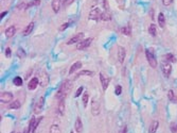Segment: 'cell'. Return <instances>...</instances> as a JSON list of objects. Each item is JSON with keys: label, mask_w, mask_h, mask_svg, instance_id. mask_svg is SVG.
I'll return each instance as SVG.
<instances>
[{"label": "cell", "mask_w": 177, "mask_h": 133, "mask_svg": "<svg viewBox=\"0 0 177 133\" xmlns=\"http://www.w3.org/2000/svg\"><path fill=\"white\" fill-rule=\"evenodd\" d=\"M72 89V83L70 80H65L63 83H62L61 87L58 89L57 93H56L55 97L58 100H65V98L67 97V95L71 91Z\"/></svg>", "instance_id": "6da1fadb"}, {"label": "cell", "mask_w": 177, "mask_h": 133, "mask_svg": "<svg viewBox=\"0 0 177 133\" xmlns=\"http://www.w3.org/2000/svg\"><path fill=\"white\" fill-rule=\"evenodd\" d=\"M145 56H147V62L151 65V67L156 68V66H157V60H156V56L155 53H154V49L153 48H149V49L145 50Z\"/></svg>", "instance_id": "7a4b0ae2"}, {"label": "cell", "mask_w": 177, "mask_h": 133, "mask_svg": "<svg viewBox=\"0 0 177 133\" xmlns=\"http://www.w3.org/2000/svg\"><path fill=\"white\" fill-rule=\"evenodd\" d=\"M103 11H101L100 8H93L89 13V18L92 20H100L102 19Z\"/></svg>", "instance_id": "3957f363"}, {"label": "cell", "mask_w": 177, "mask_h": 133, "mask_svg": "<svg viewBox=\"0 0 177 133\" xmlns=\"http://www.w3.org/2000/svg\"><path fill=\"white\" fill-rule=\"evenodd\" d=\"M161 70H162L163 75L166 76V78L169 77V76L171 75V72H172L171 63H169V62H166V61H163L162 63H161Z\"/></svg>", "instance_id": "277c9868"}, {"label": "cell", "mask_w": 177, "mask_h": 133, "mask_svg": "<svg viewBox=\"0 0 177 133\" xmlns=\"http://www.w3.org/2000/svg\"><path fill=\"white\" fill-rule=\"evenodd\" d=\"M91 42H92V39H91V37H88V39H82L81 42H79L78 44H76V49H78V50H83V49H85V48H87V47H89V46H90Z\"/></svg>", "instance_id": "5b68a950"}, {"label": "cell", "mask_w": 177, "mask_h": 133, "mask_svg": "<svg viewBox=\"0 0 177 133\" xmlns=\"http://www.w3.org/2000/svg\"><path fill=\"white\" fill-rule=\"evenodd\" d=\"M13 100V94L10 93V92H3L1 93V96H0V101L3 103H8L11 102Z\"/></svg>", "instance_id": "8992f818"}, {"label": "cell", "mask_w": 177, "mask_h": 133, "mask_svg": "<svg viewBox=\"0 0 177 133\" xmlns=\"http://www.w3.org/2000/svg\"><path fill=\"white\" fill-rule=\"evenodd\" d=\"M44 104H45V98L40 97L38 99V101L36 102L35 107H34V114H40L44 109Z\"/></svg>", "instance_id": "52a82bcc"}, {"label": "cell", "mask_w": 177, "mask_h": 133, "mask_svg": "<svg viewBox=\"0 0 177 133\" xmlns=\"http://www.w3.org/2000/svg\"><path fill=\"white\" fill-rule=\"evenodd\" d=\"M100 111H101V109H100L99 101L96 99H92L91 100V114L93 116H97V115L100 114Z\"/></svg>", "instance_id": "ba28073f"}, {"label": "cell", "mask_w": 177, "mask_h": 133, "mask_svg": "<svg viewBox=\"0 0 177 133\" xmlns=\"http://www.w3.org/2000/svg\"><path fill=\"white\" fill-rule=\"evenodd\" d=\"M83 39H84V33L81 32V33H78V34H75L74 36H72L71 39L67 42V45H72V44H75V43H79Z\"/></svg>", "instance_id": "9c48e42d"}, {"label": "cell", "mask_w": 177, "mask_h": 133, "mask_svg": "<svg viewBox=\"0 0 177 133\" xmlns=\"http://www.w3.org/2000/svg\"><path fill=\"white\" fill-rule=\"evenodd\" d=\"M100 80H101V84H102V89L105 91L106 89L108 87V85H109V81H110V79L108 77H106L104 74H100Z\"/></svg>", "instance_id": "30bf717a"}, {"label": "cell", "mask_w": 177, "mask_h": 133, "mask_svg": "<svg viewBox=\"0 0 177 133\" xmlns=\"http://www.w3.org/2000/svg\"><path fill=\"white\" fill-rule=\"evenodd\" d=\"M125 54H126V51H125L124 47H119L118 48V61L119 63H123L125 60Z\"/></svg>", "instance_id": "8fae6325"}, {"label": "cell", "mask_w": 177, "mask_h": 133, "mask_svg": "<svg viewBox=\"0 0 177 133\" xmlns=\"http://www.w3.org/2000/svg\"><path fill=\"white\" fill-rule=\"evenodd\" d=\"M51 6H52V10L54 13H58L62 6V0H52Z\"/></svg>", "instance_id": "7c38bea8"}, {"label": "cell", "mask_w": 177, "mask_h": 133, "mask_svg": "<svg viewBox=\"0 0 177 133\" xmlns=\"http://www.w3.org/2000/svg\"><path fill=\"white\" fill-rule=\"evenodd\" d=\"M38 83H39V81H38V79H37V78H36V77L32 78V79L30 80V82L28 83V89H31V91H33V89H35L36 87H37Z\"/></svg>", "instance_id": "4fadbf2b"}, {"label": "cell", "mask_w": 177, "mask_h": 133, "mask_svg": "<svg viewBox=\"0 0 177 133\" xmlns=\"http://www.w3.org/2000/svg\"><path fill=\"white\" fill-rule=\"evenodd\" d=\"M74 129L78 133H81L82 131H83V122H82V119H81V117H78V118H76V120H75Z\"/></svg>", "instance_id": "5bb4252c"}, {"label": "cell", "mask_w": 177, "mask_h": 133, "mask_svg": "<svg viewBox=\"0 0 177 133\" xmlns=\"http://www.w3.org/2000/svg\"><path fill=\"white\" fill-rule=\"evenodd\" d=\"M15 32H16V28H15L14 26H11V27H8L6 30V36L8 39H11V37L14 36Z\"/></svg>", "instance_id": "9a60e30c"}, {"label": "cell", "mask_w": 177, "mask_h": 133, "mask_svg": "<svg viewBox=\"0 0 177 133\" xmlns=\"http://www.w3.org/2000/svg\"><path fill=\"white\" fill-rule=\"evenodd\" d=\"M57 114L58 115H63V114L65 113V102H64V100H59V102H58L57 104Z\"/></svg>", "instance_id": "2e32d148"}, {"label": "cell", "mask_w": 177, "mask_h": 133, "mask_svg": "<svg viewBox=\"0 0 177 133\" xmlns=\"http://www.w3.org/2000/svg\"><path fill=\"white\" fill-rule=\"evenodd\" d=\"M158 127H159V122H158L157 120L153 122L149 128V133H156L158 130Z\"/></svg>", "instance_id": "e0dca14e"}, {"label": "cell", "mask_w": 177, "mask_h": 133, "mask_svg": "<svg viewBox=\"0 0 177 133\" xmlns=\"http://www.w3.org/2000/svg\"><path fill=\"white\" fill-rule=\"evenodd\" d=\"M82 67V63L81 62H75L73 65H72L71 67H70V69H69V75H72L73 72H75L76 70H79Z\"/></svg>", "instance_id": "ac0fdd59"}, {"label": "cell", "mask_w": 177, "mask_h": 133, "mask_svg": "<svg viewBox=\"0 0 177 133\" xmlns=\"http://www.w3.org/2000/svg\"><path fill=\"white\" fill-rule=\"evenodd\" d=\"M33 29H34V22L32 21V22H30V24H29V25L25 27V30H23V35H25V36L30 35L31 32L33 31Z\"/></svg>", "instance_id": "d6986e66"}, {"label": "cell", "mask_w": 177, "mask_h": 133, "mask_svg": "<svg viewBox=\"0 0 177 133\" xmlns=\"http://www.w3.org/2000/svg\"><path fill=\"white\" fill-rule=\"evenodd\" d=\"M158 24H159L160 28H163L166 25V17H164L163 13H159V15H158Z\"/></svg>", "instance_id": "ffe728a7"}, {"label": "cell", "mask_w": 177, "mask_h": 133, "mask_svg": "<svg viewBox=\"0 0 177 133\" xmlns=\"http://www.w3.org/2000/svg\"><path fill=\"white\" fill-rule=\"evenodd\" d=\"M35 122H36V119L34 118V117H33V118H31L30 124H29V127H28V130H27V132H25V133H33Z\"/></svg>", "instance_id": "44dd1931"}, {"label": "cell", "mask_w": 177, "mask_h": 133, "mask_svg": "<svg viewBox=\"0 0 177 133\" xmlns=\"http://www.w3.org/2000/svg\"><path fill=\"white\" fill-rule=\"evenodd\" d=\"M121 32L124 35H130L132 34V29H130V26H124V27H122L121 28Z\"/></svg>", "instance_id": "7402d4cb"}, {"label": "cell", "mask_w": 177, "mask_h": 133, "mask_svg": "<svg viewBox=\"0 0 177 133\" xmlns=\"http://www.w3.org/2000/svg\"><path fill=\"white\" fill-rule=\"evenodd\" d=\"M20 105H21V103H20L19 100H14V101L11 102V104H10V109H11V110H17V109L20 108Z\"/></svg>", "instance_id": "603a6c76"}, {"label": "cell", "mask_w": 177, "mask_h": 133, "mask_svg": "<svg viewBox=\"0 0 177 133\" xmlns=\"http://www.w3.org/2000/svg\"><path fill=\"white\" fill-rule=\"evenodd\" d=\"M168 97H169L170 101H172V102H177V98L175 96V93L172 89H170L169 93H168Z\"/></svg>", "instance_id": "cb8c5ba5"}, {"label": "cell", "mask_w": 177, "mask_h": 133, "mask_svg": "<svg viewBox=\"0 0 177 133\" xmlns=\"http://www.w3.org/2000/svg\"><path fill=\"white\" fill-rule=\"evenodd\" d=\"M110 19H111V14L109 13V11H104V12H103L102 19H101V20L107 21V20H110Z\"/></svg>", "instance_id": "d4e9b609"}, {"label": "cell", "mask_w": 177, "mask_h": 133, "mask_svg": "<svg viewBox=\"0 0 177 133\" xmlns=\"http://www.w3.org/2000/svg\"><path fill=\"white\" fill-rule=\"evenodd\" d=\"M149 34H151V35H152V36H155L156 34H157V28H156V25H154V24H152V25L149 26Z\"/></svg>", "instance_id": "484cf974"}, {"label": "cell", "mask_w": 177, "mask_h": 133, "mask_svg": "<svg viewBox=\"0 0 177 133\" xmlns=\"http://www.w3.org/2000/svg\"><path fill=\"white\" fill-rule=\"evenodd\" d=\"M49 133H62V132H61V129H59V127H58L57 125H52L50 127Z\"/></svg>", "instance_id": "4316f807"}, {"label": "cell", "mask_w": 177, "mask_h": 133, "mask_svg": "<svg viewBox=\"0 0 177 133\" xmlns=\"http://www.w3.org/2000/svg\"><path fill=\"white\" fill-rule=\"evenodd\" d=\"M39 4H40V0H32V1H30L29 3L25 4V9H28L33 6H39Z\"/></svg>", "instance_id": "83f0119b"}, {"label": "cell", "mask_w": 177, "mask_h": 133, "mask_svg": "<svg viewBox=\"0 0 177 133\" xmlns=\"http://www.w3.org/2000/svg\"><path fill=\"white\" fill-rule=\"evenodd\" d=\"M164 61L171 63V62H175L176 60H175V56H173L172 53H168V54H166V56H164Z\"/></svg>", "instance_id": "f1b7e54d"}, {"label": "cell", "mask_w": 177, "mask_h": 133, "mask_svg": "<svg viewBox=\"0 0 177 133\" xmlns=\"http://www.w3.org/2000/svg\"><path fill=\"white\" fill-rule=\"evenodd\" d=\"M13 83H14L16 86H21L22 83H23V80H22L20 77H16V78H14V80H13Z\"/></svg>", "instance_id": "f546056e"}, {"label": "cell", "mask_w": 177, "mask_h": 133, "mask_svg": "<svg viewBox=\"0 0 177 133\" xmlns=\"http://www.w3.org/2000/svg\"><path fill=\"white\" fill-rule=\"evenodd\" d=\"M85 75H87V76H90V77H91V76L93 75V72H90V70H81V72L78 74V76H79V77H80V76H85Z\"/></svg>", "instance_id": "4dcf8cb0"}, {"label": "cell", "mask_w": 177, "mask_h": 133, "mask_svg": "<svg viewBox=\"0 0 177 133\" xmlns=\"http://www.w3.org/2000/svg\"><path fill=\"white\" fill-rule=\"evenodd\" d=\"M17 56H19V59H23L25 56V50L22 49V48H19V49H18V51H17Z\"/></svg>", "instance_id": "1f68e13d"}, {"label": "cell", "mask_w": 177, "mask_h": 133, "mask_svg": "<svg viewBox=\"0 0 177 133\" xmlns=\"http://www.w3.org/2000/svg\"><path fill=\"white\" fill-rule=\"evenodd\" d=\"M88 99H89V95L87 94V93H84L83 95V104L84 107H87V102H88Z\"/></svg>", "instance_id": "d6a6232c"}, {"label": "cell", "mask_w": 177, "mask_h": 133, "mask_svg": "<svg viewBox=\"0 0 177 133\" xmlns=\"http://www.w3.org/2000/svg\"><path fill=\"white\" fill-rule=\"evenodd\" d=\"M115 93H116L117 96H119V95H121V93H122V87H121V85H117V86H116V89H115Z\"/></svg>", "instance_id": "836d02e7"}, {"label": "cell", "mask_w": 177, "mask_h": 133, "mask_svg": "<svg viewBox=\"0 0 177 133\" xmlns=\"http://www.w3.org/2000/svg\"><path fill=\"white\" fill-rule=\"evenodd\" d=\"M171 131L173 133H177V124H176V122H173V124H171Z\"/></svg>", "instance_id": "e575fe53"}, {"label": "cell", "mask_w": 177, "mask_h": 133, "mask_svg": "<svg viewBox=\"0 0 177 133\" xmlns=\"http://www.w3.org/2000/svg\"><path fill=\"white\" fill-rule=\"evenodd\" d=\"M83 91H84V87H83V86H80V87H79V89L76 91V93H75L74 96H75V97H79V96H80V95L83 93Z\"/></svg>", "instance_id": "d590c367"}, {"label": "cell", "mask_w": 177, "mask_h": 133, "mask_svg": "<svg viewBox=\"0 0 177 133\" xmlns=\"http://www.w3.org/2000/svg\"><path fill=\"white\" fill-rule=\"evenodd\" d=\"M11 54H12L11 48H6V58H10V56H11Z\"/></svg>", "instance_id": "8d00e7d4"}, {"label": "cell", "mask_w": 177, "mask_h": 133, "mask_svg": "<svg viewBox=\"0 0 177 133\" xmlns=\"http://www.w3.org/2000/svg\"><path fill=\"white\" fill-rule=\"evenodd\" d=\"M69 25H70L69 22H66V24H64V26H63V27H61V28H59V30H61V31H64L65 29H67L68 27H69Z\"/></svg>", "instance_id": "74e56055"}, {"label": "cell", "mask_w": 177, "mask_h": 133, "mask_svg": "<svg viewBox=\"0 0 177 133\" xmlns=\"http://www.w3.org/2000/svg\"><path fill=\"white\" fill-rule=\"evenodd\" d=\"M74 0H64V6H69V4H71L72 2H73Z\"/></svg>", "instance_id": "f35d334b"}, {"label": "cell", "mask_w": 177, "mask_h": 133, "mask_svg": "<svg viewBox=\"0 0 177 133\" xmlns=\"http://www.w3.org/2000/svg\"><path fill=\"white\" fill-rule=\"evenodd\" d=\"M172 1H173V0H162V3L164 6H170L172 3Z\"/></svg>", "instance_id": "ab89813d"}, {"label": "cell", "mask_w": 177, "mask_h": 133, "mask_svg": "<svg viewBox=\"0 0 177 133\" xmlns=\"http://www.w3.org/2000/svg\"><path fill=\"white\" fill-rule=\"evenodd\" d=\"M120 133H127V127H123V129H122Z\"/></svg>", "instance_id": "60d3db41"}, {"label": "cell", "mask_w": 177, "mask_h": 133, "mask_svg": "<svg viewBox=\"0 0 177 133\" xmlns=\"http://www.w3.org/2000/svg\"><path fill=\"white\" fill-rule=\"evenodd\" d=\"M4 15H6V12H3V13H1V15H0V18L2 19L3 17H4Z\"/></svg>", "instance_id": "b9f144b4"}, {"label": "cell", "mask_w": 177, "mask_h": 133, "mask_svg": "<svg viewBox=\"0 0 177 133\" xmlns=\"http://www.w3.org/2000/svg\"><path fill=\"white\" fill-rule=\"evenodd\" d=\"M70 133H74V132H73V131H71V132H70Z\"/></svg>", "instance_id": "7bdbcfd3"}, {"label": "cell", "mask_w": 177, "mask_h": 133, "mask_svg": "<svg viewBox=\"0 0 177 133\" xmlns=\"http://www.w3.org/2000/svg\"><path fill=\"white\" fill-rule=\"evenodd\" d=\"M11 133H14V132H11Z\"/></svg>", "instance_id": "ee69618b"}]
</instances>
